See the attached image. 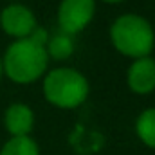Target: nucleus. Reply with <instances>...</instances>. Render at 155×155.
I'll return each mask as SVG.
<instances>
[{"instance_id": "nucleus-1", "label": "nucleus", "mask_w": 155, "mask_h": 155, "mask_svg": "<svg viewBox=\"0 0 155 155\" xmlns=\"http://www.w3.org/2000/svg\"><path fill=\"white\" fill-rule=\"evenodd\" d=\"M49 54L45 45L33 38L13 40L2 54L4 76L16 85H31L49 71Z\"/></svg>"}, {"instance_id": "nucleus-6", "label": "nucleus", "mask_w": 155, "mask_h": 155, "mask_svg": "<svg viewBox=\"0 0 155 155\" xmlns=\"http://www.w3.org/2000/svg\"><path fill=\"white\" fill-rule=\"evenodd\" d=\"M126 85L137 96H148L155 90V58L143 56L132 60L128 72H126Z\"/></svg>"}, {"instance_id": "nucleus-12", "label": "nucleus", "mask_w": 155, "mask_h": 155, "mask_svg": "<svg viewBox=\"0 0 155 155\" xmlns=\"http://www.w3.org/2000/svg\"><path fill=\"white\" fill-rule=\"evenodd\" d=\"M4 78V69H2V54H0V79Z\"/></svg>"}, {"instance_id": "nucleus-13", "label": "nucleus", "mask_w": 155, "mask_h": 155, "mask_svg": "<svg viewBox=\"0 0 155 155\" xmlns=\"http://www.w3.org/2000/svg\"><path fill=\"white\" fill-rule=\"evenodd\" d=\"M11 2H20V0H11Z\"/></svg>"}, {"instance_id": "nucleus-10", "label": "nucleus", "mask_w": 155, "mask_h": 155, "mask_svg": "<svg viewBox=\"0 0 155 155\" xmlns=\"http://www.w3.org/2000/svg\"><path fill=\"white\" fill-rule=\"evenodd\" d=\"M0 155H40V146L31 135L9 137L2 144Z\"/></svg>"}, {"instance_id": "nucleus-9", "label": "nucleus", "mask_w": 155, "mask_h": 155, "mask_svg": "<svg viewBox=\"0 0 155 155\" xmlns=\"http://www.w3.org/2000/svg\"><path fill=\"white\" fill-rule=\"evenodd\" d=\"M135 135L144 146H148L150 150H155V107L144 108L137 116Z\"/></svg>"}, {"instance_id": "nucleus-8", "label": "nucleus", "mask_w": 155, "mask_h": 155, "mask_svg": "<svg viewBox=\"0 0 155 155\" xmlns=\"http://www.w3.org/2000/svg\"><path fill=\"white\" fill-rule=\"evenodd\" d=\"M45 51L49 54V60H56V61L69 60L74 54V51H76L74 36L72 35H67L63 31H58L54 35H49Z\"/></svg>"}, {"instance_id": "nucleus-2", "label": "nucleus", "mask_w": 155, "mask_h": 155, "mask_svg": "<svg viewBox=\"0 0 155 155\" xmlns=\"http://www.w3.org/2000/svg\"><path fill=\"white\" fill-rule=\"evenodd\" d=\"M108 36L117 52L130 60L152 56L155 49L153 25L148 18L137 13L119 15L110 24Z\"/></svg>"}, {"instance_id": "nucleus-4", "label": "nucleus", "mask_w": 155, "mask_h": 155, "mask_svg": "<svg viewBox=\"0 0 155 155\" xmlns=\"http://www.w3.org/2000/svg\"><path fill=\"white\" fill-rule=\"evenodd\" d=\"M96 15V0H61L56 11L58 29L76 36L83 33Z\"/></svg>"}, {"instance_id": "nucleus-3", "label": "nucleus", "mask_w": 155, "mask_h": 155, "mask_svg": "<svg viewBox=\"0 0 155 155\" xmlns=\"http://www.w3.org/2000/svg\"><path fill=\"white\" fill-rule=\"evenodd\" d=\"M41 94L54 108L74 110L88 99L90 83L74 67H56L43 74Z\"/></svg>"}, {"instance_id": "nucleus-5", "label": "nucleus", "mask_w": 155, "mask_h": 155, "mask_svg": "<svg viewBox=\"0 0 155 155\" xmlns=\"http://www.w3.org/2000/svg\"><path fill=\"white\" fill-rule=\"evenodd\" d=\"M36 25L38 20L35 11L22 2H11L0 11V29L13 40L29 38Z\"/></svg>"}, {"instance_id": "nucleus-7", "label": "nucleus", "mask_w": 155, "mask_h": 155, "mask_svg": "<svg viewBox=\"0 0 155 155\" xmlns=\"http://www.w3.org/2000/svg\"><path fill=\"white\" fill-rule=\"evenodd\" d=\"M35 110L27 103H11L4 110V128L11 137L31 135L35 128Z\"/></svg>"}, {"instance_id": "nucleus-11", "label": "nucleus", "mask_w": 155, "mask_h": 155, "mask_svg": "<svg viewBox=\"0 0 155 155\" xmlns=\"http://www.w3.org/2000/svg\"><path fill=\"white\" fill-rule=\"evenodd\" d=\"M101 2H105V4H121V2H124V0H101Z\"/></svg>"}]
</instances>
